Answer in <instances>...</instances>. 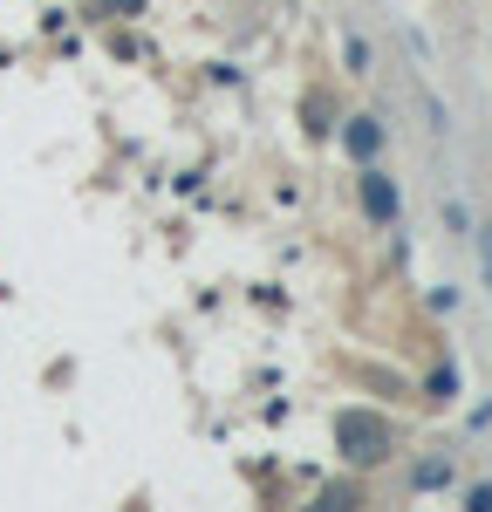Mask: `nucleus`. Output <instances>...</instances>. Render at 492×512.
I'll use <instances>...</instances> for the list:
<instances>
[{"label": "nucleus", "mask_w": 492, "mask_h": 512, "mask_svg": "<svg viewBox=\"0 0 492 512\" xmlns=\"http://www.w3.org/2000/svg\"><path fill=\"white\" fill-rule=\"evenodd\" d=\"M356 192H363L369 226H397V212H404V192H397V178H390V171H383L376 158L356 171Z\"/></svg>", "instance_id": "obj_2"}, {"label": "nucleus", "mask_w": 492, "mask_h": 512, "mask_svg": "<svg viewBox=\"0 0 492 512\" xmlns=\"http://www.w3.org/2000/svg\"><path fill=\"white\" fill-rule=\"evenodd\" d=\"M390 444H397L390 417H369V410H335V451H342L349 465H376Z\"/></svg>", "instance_id": "obj_1"}, {"label": "nucleus", "mask_w": 492, "mask_h": 512, "mask_svg": "<svg viewBox=\"0 0 492 512\" xmlns=\"http://www.w3.org/2000/svg\"><path fill=\"white\" fill-rule=\"evenodd\" d=\"M479 233V267H486V287H492V226H472Z\"/></svg>", "instance_id": "obj_7"}, {"label": "nucleus", "mask_w": 492, "mask_h": 512, "mask_svg": "<svg viewBox=\"0 0 492 512\" xmlns=\"http://www.w3.org/2000/svg\"><path fill=\"white\" fill-rule=\"evenodd\" d=\"M383 144H390V130H383V123H376V117H356V123H349V130H342V151H349V158H356V164H369V158H376V151H383Z\"/></svg>", "instance_id": "obj_3"}, {"label": "nucleus", "mask_w": 492, "mask_h": 512, "mask_svg": "<svg viewBox=\"0 0 492 512\" xmlns=\"http://www.w3.org/2000/svg\"><path fill=\"white\" fill-rule=\"evenodd\" d=\"M410 485H417V492H438V485H451V458H424V465L410 472Z\"/></svg>", "instance_id": "obj_4"}, {"label": "nucleus", "mask_w": 492, "mask_h": 512, "mask_svg": "<svg viewBox=\"0 0 492 512\" xmlns=\"http://www.w3.org/2000/svg\"><path fill=\"white\" fill-rule=\"evenodd\" d=\"M342 48H349V69H356V76H369V41H363V35H349Z\"/></svg>", "instance_id": "obj_6"}, {"label": "nucleus", "mask_w": 492, "mask_h": 512, "mask_svg": "<svg viewBox=\"0 0 492 512\" xmlns=\"http://www.w3.org/2000/svg\"><path fill=\"white\" fill-rule=\"evenodd\" d=\"M424 396H431V403H451V396H458V369H438V376H431V383H424Z\"/></svg>", "instance_id": "obj_5"}]
</instances>
